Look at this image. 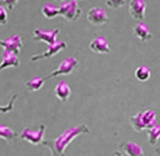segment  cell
Masks as SVG:
<instances>
[{
	"label": "cell",
	"instance_id": "44dd1931",
	"mask_svg": "<svg viewBox=\"0 0 160 156\" xmlns=\"http://www.w3.org/2000/svg\"><path fill=\"white\" fill-rule=\"evenodd\" d=\"M130 123L132 128L134 131L138 132V133H141L142 131L145 130L144 126H143V122H142V117H141V112H139L137 114H135L133 116H131L129 118Z\"/></svg>",
	"mask_w": 160,
	"mask_h": 156
},
{
	"label": "cell",
	"instance_id": "603a6c76",
	"mask_svg": "<svg viewBox=\"0 0 160 156\" xmlns=\"http://www.w3.org/2000/svg\"><path fill=\"white\" fill-rule=\"evenodd\" d=\"M126 1L124 0H108L106 1V5L109 8L119 9L125 4Z\"/></svg>",
	"mask_w": 160,
	"mask_h": 156
},
{
	"label": "cell",
	"instance_id": "d4e9b609",
	"mask_svg": "<svg viewBox=\"0 0 160 156\" xmlns=\"http://www.w3.org/2000/svg\"><path fill=\"white\" fill-rule=\"evenodd\" d=\"M18 2V0H12V1H1V3H3V4H4V5H6L7 6V8L9 9V10H12L13 7L17 4V3Z\"/></svg>",
	"mask_w": 160,
	"mask_h": 156
},
{
	"label": "cell",
	"instance_id": "8992f818",
	"mask_svg": "<svg viewBox=\"0 0 160 156\" xmlns=\"http://www.w3.org/2000/svg\"><path fill=\"white\" fill-rule=\"evenodd\" d=\"M60 28L44 31L40 28H35L32 32V40L43 41L48 45H52L57 42V36L60 34Z\"/></svg>",
	"mask_w": 160,
	"mask_h": 156
},
{
	"label": "cell",
	"instance_id": "5b68a950",
	"mask_svg": "<svg viewBox=\"0 0 160 156\" xmlns=\"http://www.w3.org/2000/svg\"><path fill=\"white\" fill-rule=\"evenodd\" d=\"M87 20L93 26H102L108 21V15L104 8L95 6L88 10L87 13Z\"/></svg>",
	"mask_w": 160,
	"mask_h": 156
},
{
	"label": "cell",
	"instance_id": "6da1fadb",
	"mask_svg": "<svg viewBox=\"0 0 160 156\" xmlns=\"http://www.w3.org/2000/svg\"><path fill=\"white\" fill-rule=\"evenodd\" d=\"M89 133V127L85 124H82L67 128L55 139L44 140L42 145L49 149L50 156H66V149L70 143L74 141V139L80 135L88 134Z\"/></svg>",
	"mask_w": 160,
	"mask_h": 156
},
{
	"label": "cell",
	"instance_id": "ffe728a7",
	"mask_svg": "<svg viewBox=\"0 0 160 156\" xmlns=\"http://www.w3.org/2000/svg\"><path fill=\"white\" fill-rule=\"evenodd\" d=\"M18 137V133L8 126H0V138L6 141H12Z\"/></svg>",
	"mask_w": 160,
	"mask_h": 156
},
{
	"label": "cell",
	"instance_id": "484cf974",
	"mask_svg": "<svg viewBox=\"0 0 160 156\" xmlns=\"http://www.w3.org/2000/svg\"><path fill=\"white\" fill-rule=\"evenodd\" d=\"M113 154L115 156H128L124 153L121 152V151H115V152L113 153Z\"/></svg>",
	"mask_w": 160,
	"mask_h": 156
},
{
	"label": "cell",
	"instance_id": "7402d4cb",
	"mask_svg": "<svg viewBox=\"0 0 160 156\" xmlns=\"http://www.w3.org/2000/svg\"><path fill=\"white\" fill-rule=\"evenodd\" d=\"M18 96L15 94V95H13L12 96V98L10 99L7 104H5V105H1L0 106V111H1V112L3 113H7V112H10L13 108V104H14V102L16 101L17 99Z\"/></svg>",
	"mask_w": 160,
	"mask_h": 156
},
{
	"label": "cell",
	"instance_id": "5bb4252c",
	"mask_svg": "<svg viewBox=\"0 0 160 156\" xmlns=\"http://www.w3.org/2000/svg\"><path fill=\"white\" fill-rule=\"evenodd\" d=\"M120 148L128 156H144L143 149L138 144L133 141H127L120 145Z\"/></svg>",
	"mask_w": 160,
	"mask_h": 156
},
{
	"label": "cell",
	"instance_id": "2e32d148",
	"mask_svg": "<svg viewBox=\"0 0 160 156\" xmlns=\"http://www.w3.org/2000/svg\"><path fill=\"white\" fill-rule=\"evenodd\" d=\"M41 13L46 18L52 19V18H56L57 16H60V9H59V6H56L55 4L48 3L42 6Z\"/></svg>",
	"mask_w": 160,
	"mask_h": 156
},
{
	"label": "cell",
	"instance_id": "d6986e66",
	"mask_svg": "<svg viewBox=\"0 0 160 156\" xmlns=\"http://www.w3.org/2000/svg\"><path fill=\"white\" fill-rule=\"evenodd\" d=\"M151 70L146 66H139L135 70V76L139 82H146L151 78Z\"/></svg>",
	"mask_w": 160,
	"mask_h": 156
},
{
	"label": "cell",
	"instance_id": "7a4b0ae2",
	"mask_svg": "<svg viewBox=\"0 0 160 156\" xmlns=\"http://www.w3.org/2000/svg\"><path fill=\"white\" fill-rule=\"evenodd\" d=\"M60 16H62L68 21H75L82 15V11L79 6L78 1L69 0V1H61L59 6Z\"/></svg>",
	"mask_w": 160,
	"mask_h": 156
},
{
	"label": "cell",
	"instance_id": "30bf717a",
	"mask_svg": "<svg viewBox=\"0 0 160 156\" xmlns=\"http://www.w3.org/2000/svg\"><path fill=\"white\" fill-rule=\"evenodd\" d=\"M89 48L91 51L100 55H106L110 53V48L108 40L102 36L95 37V39H92L89 43Z\"/></svg>",
	"mask_w": 160,
	"mask_h": 156
},
{
	"label": "cell",
	"instance_id": "277c9868",
	"mask_svg": "<svg viewBox=\"0 0 160 156\" xmlns=\"http://www.w3.org/2000/svg\"><path fill=\"white\" fill-rule=\"evenodd\" d=\"M79 61L74 56H68L60 63V65L58 66L56 70L52 71L49 75H48L46 79H50V78L57 77V76H61V75H70L74 70L76 68V66L78 65Z\"/></svg>",
	"mask_w": 160,
	"mask_h": 156
},
{
	"label": "cell",
	"instance_id": "7c38bea8",
	"mask_svg": "<svg viewBox=\"0 0 160 156\" xmlns=\"http://www.w3.org/2000/svg\"><path fill=\"white\" fill-rule=\"evenodd\" d=\"M133 34L139 40L143 42H145L152 38V34L150 31V28L144 22H138L133 27Z\"/></svg>",
	"mask_w": 160,
	"mask_h": 156
},
{
	"label": "cell",
	"instance_id": "ba28073f",
	"mask_svg": "<svg viewBox=\"0 0 160 156\" xmlns=\"http://www.w3.org/2000/svg\"><path fill=\"white\" fill-rule=\"evenodd\" d=\"M0 46L5 51L12 52L16 55H19L23 48V41L18 34H14L6 39L0 40Z\"/></svg>",
	"mask_w": 160,
	"mask_h": 156
},
{
	"label": "cell",
	"instance_id": "cb8c5ba5",
	"mask_svg": "<svg viewBox=\"0 0 160 156\" xmlns=\"http://www.w3.org/2000/svg\"><path fill=\"white\" fill-rule=\"evenodd\" d=\"M7 20H8L7 12H6V10H5L4 6L1 4V6H0V23H1V25L6 24Z\"/></svg>",
	"mask_w": 160,
	"mask_h": 156
},
{
	"label": "cell",
	"instance_id": "9c48e42d",
	"mask_svg": "<svg viewBox=\"0 0 160 156\" xmlns=\"http://www.w3.org/2000/svg\"><path fill=\"white\" fill-rule=\"evenodd\" d=\"M147 4L144 0H131L129 3V13L136 20H143L145 18Z\"/></svg>",
	"mask_w": 160,
	"mask_h": 156
},
{
	"label": "cell",
	"instance_id": "ac0fdd59",
	"mask_svg": "<svg viewBox=\"0 0 160 156\" xmlns=\"http://www.w3.org/2000/svg\"><path fill=\"white\" fill-rule=\"evenodd\" d=\"M44 84H45V78L33 77L26 82V87L28 91L35 92L39 91Z\"/></svg>",
	"mask_w": 160,
	"mask_h": 156
},
{
	"label": "cell",
	"instance_id": "4fadbf2b",
	"mask_svg": "<svg viewBox=\"0 0 160 156\" xmlns=\"http://www.w3.org/2000/svg\"><path fill=\"white\" fill-rule=\"evenodd\" d=\"M71 93L72 91H71L69 85L65 81H60L57 83L54 89V94L56 96V97L62 103H66L69 99Z\"/></svg>",
	"mask_w": 160,
	"mask_h": 156
},
{
	"label": "cell",
	"instance_id": "9a60e30c",
	"mask_svg": "<svg viewBox=\"0 0 160 156\" xmlns=\"http://www.w3.org/2000/svg\"><path fill=\"white\" fill-rule=\"evenodd\" d=\"M141 117L145 130H148L156 125L157 113L152 109H147L144 112H141Z\"/></svg>",
	"mask_w": 160,
	"mask_h": 156
},
{
	"label": "cell",
	"instance_id": "4316f807",
	"mask_svg": "<svg viewBox=\"0 0 160 156\" xmlns=\"http://www.w3.org/2000/svg\"><path fill=\"white\" fill-rule=\"evenodd\" d=\"M155 152H156L157 153H158V155L160 156V148H156V150H155Z\"/></svg>",
	"mask_w": 160,
	"mask_h": 156
},
{
	"label": "cell",
	"instance_id": "52a82bcc",
	"mask_svg": "<svg viewBox=\"0 0 160 156\" xmlns=\"http://www.w3.org/2000/svg\"><path fill=\"white\" fill-rule=\"evenodd\" d=\"M68 47L67 42L65 41H57L56 43L52 44V45H48V48L45 52L41 53V54H37L31 57V61L35 62L39 60H43V59H48V58H51V57L56 55L57 54L66 49Z\"/></svg>",
	"mask_w": 160,
	"mask_h": 156
},
{
	"label": "cell",
	"instance_id": "e0dca14e",
	"mask_svg": "<svg viewBox=\"0 0 160 156\" xmlns=\"http://www.w3.org/2000/svg\"><path fill=\"white\" fill-rule=\"evenodd\" d=\"M148 142L151 146H156L160 139V125L156 124L147 130Z\"/></svg>",
	"mask_w": 160,
	"mask_h": 156
},
{
	"label": "cell",
	"instance_id": "8fae6325",
	"mask_svg": "<svg viewBox=\"0 0 160 156\" xmlns=\"http://www.w3.org/2000/svg\"><path fill=\"white\" fill-rule=\"evenodd\" d=\"M20 65V60L16 54L9 51H3L2 61L0 63V70H6L8 68H18Z\"/></svg>",
	"mask_w": 160,
	"mask_h": 156
},
{
	"label": "cell",
	"instance_id": "3957f363",
	"mask_svg": "<svg viewBox=\"0 0 160 156\" xmlns=\"http://www.w3.org/2000/svg\"><path fill=\"white\" fill-rule=\"evenodd\" d=\"M47 126L45 124H41L39 129L31 130L30 128H25L19 134L20 139L25 140L33 146H38L44 142V136Z\"/></svg>",
	"mask_w": 160,
	"mask_h": 156
}]
</instances>
